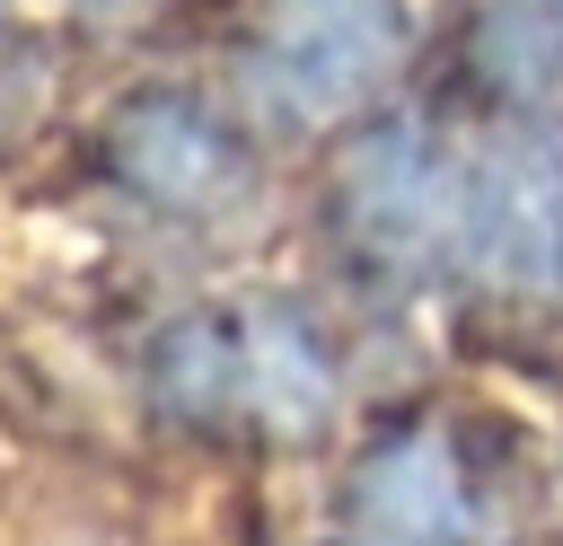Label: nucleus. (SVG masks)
<instances>
[{
  "label": "nucleus",
  "instance_id": "f257e3e1",
  "mask_svg": "<svg viewBox=\"0 0 563 546\" xmlns=\"http://www.w3.org/2000/svg\"><path fill=\"white\" fill-rule=\"evenodd\" d=\"M457 247L493 282L563 291V150L501 141L475 176H457Z\"/></svg>",
  "mask_w": 563,
  "mask_h": 546
},
{
  "label": "nucleus",
  "instance_id": "f03ea898",
  "mask_svg": "<svg viewBox=\"0 0 563 546\" xmlns=\"http://www.w3.org/2000/svg\"><path fill=\"white\" fill-rule=\"evenodd\" d=\"M405 44L396 0H282L273 9V70L299 88V106H352L387 79Z\"/></svg>",
  "mask_w": 563,
  "mask_h": 546
},
{
  "label": "nucleus",
  "instance_id": "7ed1b4c3",
  "mask_svg": "<svg viewBox=\"0 0 563 546\" xmlns=\"http://www.w3.org/2000/svg\"><path fill=\"white\" fill-rule=\"evenodd\" d=\"M361 537L369 546H457L466 537V502H457V476L431 440H405L369 467L361 484Z\"/></svg>",
  "mask_w": 563,
  "mask_h": 546
},
{
  "label": "nucleus",
  "instance_id": "20e7f679",
  "mask_svg": "<svg viewBox=\"0 0 563 546\" xmlns=\"http://www.w3.org/2000/svg\"><path fill=\"white\" fill-rule=\"evenodd\" d=\"M484 44L501 53V70L519 88H554L563 79V0H501L484 18Z\"/></svg>",
  "mask_w": 563,
  "mask_h": 546
}]
</instances>
